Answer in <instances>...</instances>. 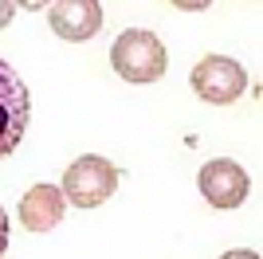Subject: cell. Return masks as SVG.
I'll use <instances>...</instances> for the list:
<instances>
[{
    "instance_id": "10",
    "label": "cell",
    "mask_w": 263,
    "mask_h": 259,
    "mask_svg": "<svg viewBox=\"0 0 263 259\" xmlns=\"http://www.w3.org/2000/svg\"><path fill=\"white\" fill-rule=\"evenodd\" d=\"M220 259H259V255H255V251H224Z\"/></svg>"
},
{
    "instance_id": "3",
    "label": "cell",
    "mask_w": 263,
    "mask_h": 259,
    "mask_svg": "<svg viewBox=\"0 0 263 259\" xmlns=\"http://www.w3.org/2000/svg\"><path fill=\"white\" fill-rule=\"evenodd\" d=\"M28 122H32V95L24 79L0 59V161L16 153V145L28 134Z\"/></svg>"
},
{
    "instance_id": "7",
    "label": "cell",
    "mask_w": 263,
    "mask_h": 259,
    "mask_svg": "<svg viewBox=\"0 0 263 259\" xmlns=\"http://www.w3.org/2000/svg\"><path fill=\"white\" fill-rule=\"evenodd\" d=\"M67 212V200H63V189H55V184H32L20 200V220L28 232H51L59 228Z\"/></svg>"
},
{
    "instance_id": "4",
    "label": "cell",
    "mask_w": 263,
    "mask_h": 259,
    "mask_svg": "<svg viewBox=\"0 0 263 259\" xmlns=\"http://www.w3.org/2000/svg\"><path fill=\"white\" fill-rule=\"evenodd\" d=\"M189 83H193V90H197L204 102L224 106V102H236V98L248 90V71H243L236 59H228V55H209V59H200V63L193 67Z\"/></svg>"
},
{
    "instance_id": "1",
    "label": "cell",
    "mask_w": 263,
    "mask_h": 259,
    "mask_svg": "<svg viewBox=\"0 0 263 259\" xmlns=\"http://www.w3.org/2000/svg\"><path fill=\"white\" fill-rule=\"evenodd\" d=\"M110 63L118 71L126 83H157L165 75V63H169V55H165V43L157 40L154 32H145V28H130V32H122L110 47Z\"/></svg>"
},
{
    "instance_id": "6",
    "label": "cell",
    "mask_w": 263,
    "mask_h": 259,
    "mask_svg": "<svg viewBox=\"0 0 263 259\" xmlns=\"http://www.w3.org/2000/svg\"><path fill=\"white\" fill-rule=\"evenodd\" d=\"M47 24L59 40L83 43L90 35H99L102 28V4L95 0H59V4H47Z\"/></svg>"
},
{
    "instance_id": "8",
    "label": "cell",
    "mask_w": 263,
    "mask_h": 259,
    "mask_svg": "<svg viewBox=\"0 0 263 259\" xmlns=\"http://www.w3.org/2000/svg\"><path fill=\"white\" fill-rule=\"evenodd\" d=\"M4 251H8V212L0 208V259H4Z\"/></svg>"
},
{
    "instance_id": "5",
    "label": "cell",
    "mask_w": 263,
    "mask_h": 259,
    "mask_svg": "<svg viewBox=\"0 0 263 259\" xmlns=\"http://www.w3.org/2000/svg\"><path fill=\"white\" fill-rule=\"evenodd\" d=\"M197 184H200V193H204V200H209L212 208H240L243 200H248V189H252L248 173L236 161H228V157L209 161L200 169Z\"/></svg>"
},
{
    "instance_id": "2",
    "label": "cell",
    "mask_w": 263,
    "mask_h": 259,
    "mask_svg": "<svg viewBox=\"0 0 263 259\" xmlns=\"http://www.w3.org/2000/svg\"><path fill=\"white\" fill-rule=\"evenodd\" d=\"M118 189V169L106 157H79L63 173V200L75 208H99Z\"/></svg>"
},
{
    "instance_id": "9",
    "label": "cell",
    "mask_w": 263,
    "mask_h": 259,
    "mask_svg": "<svg viewBox=\"0 0 263 259\" xmlns=\"http://www.w3.org/2000/svg\"><path fill=\"white\" fill-rule=\"evenodd\" d=\"M12 12H16V4H8V0H0V28L12 20Z\"/></svg>"
}]
</instances>
